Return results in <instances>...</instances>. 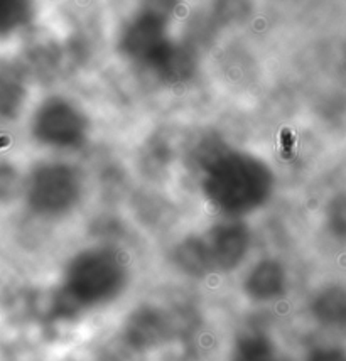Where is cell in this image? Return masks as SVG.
<instances>
[{
	"label": "cell",
	"instance_id": "cell-1",
	"mask_svg": "<svg viewBox=\"0 0 346 361\" xmlns=\"http://www.w3.org/2000/svg\"><path fill=\"white\" fill-rule=\"evenodd\" d=\"M127 277V265L119 252L103 247L80 252L68 264L54 311L69 317L110 302L124 290Z\"/></svg>",
	"mask_w": 346,
	"mask_h": 361
},
{
	"label": "cell",
	"instance_id": "cell-2",
	"mask_svg": "<svg viewBox=\"0 0 346 361\" xmlns=\"http://www.w3.org/2000/svg\"><path fill=\"white\" fill-rule=\"evenodd\" d=\"M270 169L261 159L249 154H218L210 162L205 191L223 212L239 214L258 208L270 195Z\"/></svg>",
	"mask_w": 346,
	"mask_h": 361
},
{
	"label": "cell",
	"instance_id": "cell-3",
	"mask_svg": "<svg viewBox=\"0 0 346 361\" xmlns=\"http://www.w3.org/2000/svg\"><path fill=\"white\" fill-rule=\"evenodd\" d=\"M24 191L36 213L61 214L80 200L81 179L76 169L66 164H44L32 171Z\"/></svg>",
	"mask_w": 346,
	"mask_h": 361
},
{
	"label": "cell",
	"instance_id": "cell-4",
	"mask_svg": "<svg viewBox=\"0 0 346 361\" xmlns=\"http://www.w3.org/2000/svg\"><path fill=\"white\" fill-rule=\"evenodd\" d=\"M122 47L131 58L161 73L176 46L167 37V20L159 12L145 11L129 24L122 36Z\"/></svg>",
	"mask_w": 346,
	"mask_h": 361
},
{
	"label": "cell",
	"instance_id": "cell-5",
	"mask_svg": "<svg viewBox=\"0 0 346 361\" xmlns=\"http://www.w3.org/2000/svg\"><path fill=\"white\" fill-rule=\"evenodd\" d=\"M88 122L73 103L51 98L39 106L32 120L36 140L53 147H73L85 139Z\"/></svg>",
	"mask_w": 346,
	"mask_h": 361
},
{
	"label": "cell",
	"instance_id": "cell-6",
	"mask_svg": "<svg viewBox=\"0 0 346 361\" xmlns=\"http://www.w3.org/2000/svg\"><path fill=\"white\" fill-rule=\"evenodd\" d=\"M206 247L215 270H233L249 252V230L241 223H223L210 231Z\"/></svg>",
	"mask_w": 346,
	"mask_h": 361
},
{
	"label": "cell",
	"instance_id": "cell-7",
	"mask_svg": "<svg viewBox=\"0 0 346 361\" xmlns=\"http://www.w3.org/2000/svg\"><path fill=\"white\" fill-rule=\"evenodd\" d=\"M169 333L167 317L157 307H138L125 322V341L137 351H147L159 346Z\"/></svg>",
	"mask_w": 346,
	"mask_h": 361
},
{
	"label": "cell",
	"instance_id": "cell-8",
	"mask_svg": "<svg viewBox=\"0 0 346 361\" xmlns=\"http://www.w3.org/2000/svg\"><path fill=\"white\" fill-rule=\"evenodd\" d=\"M245 294L255 302H269L284 294L285 272L275 260H262L246 275Z\"/></svg>",
	"mask_w": 346,
	"mask_h": 361
},
{
	"label": "cell",
	"instance_id": "cell-9",
	"mask_svg": "<svg viewBox=\"0 0 346 361\" xmlns=\"http://www.w3.org/2000/svg\"><path fill=\"white\" fill-rule=\"evenodd\" d=\"M28 98L24 70L17 63L0 61V118L14 120Z\"/></svg>",
	"mask_w": 346,
	"mask_h": 361
},
{
	"label": "cell",
	"instance_id": "cell-10",
	"mask_svg": "<svg viewBox=\"0 0 346 361\" xmlns=\"http://www.w3.org/2000/svg\"><path fill=\"white\" fill-rule=\"evenodd\" d=\"M230 361H285L277 343L266 331L246 329L233 343Z\"/></svg>",
	"mask_w": 346,
	"mask_h": 361
},
{
	"label": "cell",
	"instance_id": "cell-11",
	"mask_svg": "<svg viewBox=\"0 0 346 361\" xmlns=\"http://www.w3.org/2000/svg\"><path fill=\"white\" fill-rule=\"evenodd\" d=\"M176 264L189 275H206L213 272V262L206 242L201 238H188L176 248Z\"/></svg>",
	"mask_w": 346,
	"mask_h": 361
},
{
	"label": "cell",
	"instance_id": "cell-12",
	"mask_svg": "<svg viewBox=\"0 0 346 361\" xmlns=\"http://www.w3.org/2000/svg\"><path fill=\"white\" fill-rule=\"evenodd\" d=\"M32 8L25 2L0 0V37L16 32L31 20Z\"/></svg>",
	"mask_w": 346,
	"mask_h": 361
},
{
	"label": "cell",
	"instance_id": "cell-13",
	"mask_svg": "<svg viewBox=\"0 0 346 361\" xmlns=\"http://www.w3.org/2000/svg\"><path fill=\"white\" fill-rule=\"evenodd\" d=\"M314 316L323 322H340L346 316L345 298L336 290H326L314 300Z\"/></svg>",
	"mask_w": 346,
	"mask_h": 361
},
{
	"label": "cell",
	"instance_id": "cell-14",
	"mask_svg": "<svg viewBox=\"0 0 346 361\" xmlns=\"http://www.w3.org/2000/svg\"><path fill=\"white\" fill-rule=\"evenodd\" d=\"M20 188H23V183L16 167L0 161V203L14 200Z\"/></svg>",
	"mask_w": 346,
	"mask_h": 361
},
{
	"label": "cell",
	"instance_id": "cell-15",
	"mask_svg": "<svg viewBox=\"0 0 346 361\" xmlns=\"http://www.w3.org/2000/svg\"><path fill=\"white\" fill-rule=\"evenodd\" d=\"M306 361H346V360H345V356L340 353V351L321 348V350L313 351Z\"/></svg>",
	"mask_w": 346,
	"mask_h": 361
}]
</instances>
